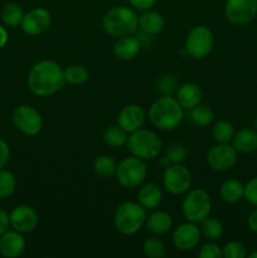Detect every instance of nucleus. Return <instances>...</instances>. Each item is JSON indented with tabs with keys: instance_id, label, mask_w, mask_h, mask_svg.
Masks as SVG:
<instances>
[{
	"instance_id": "f257e3e1",
	"label": "nucleus",
	"mask_w": 257,
	"mask_h": 258,
	"mask_svg": "<svg viewBox=\"0 0 257 258\" xmlns=\"http://www.w3.org/2000/svg\"><path fill=\"white\" fill-rule=\"evenodd\" d=\"M28 87L38 97H48L57 93L66 83L63 70L54 60L35 63L28 75Z\"/></svg>"
},
{
	"instance_id": "f03ea898",
	"label": "nucleus",
	"mask_w": 257,
	"mask_h": 258,
	"mask_svg": "<svg viewBox=\"0 0 257 258\" xmlns=\"http://www.w3.org/2000/svg\"><path fill=\"white\" fill-rule=\"evenodd\" d=\"M184 108L171 96H163L154 101L149 107V120L154 127L161 131H173L180 126Z\"/></svg>"
},
{
	"instance_id": "7ed1b4c3",
	"label": "nucleus",
	"mask_w": 257,
	"mask_h": 258,
	"mask_svg": "<svg viewBox=\"0 0 257 258\" xmlns=\"http://www.w3.org/2000/svg\"><path fill=\"white\" fill-rule=\"evenodd\" d=\"M105 32L113 38L133 35L139 28V17L131 8L113 7L102 20Z\"/></svg>"
},
{
	"instance_id": "20e7f679",
	"label": "nucleus",
	"mask_w": 257,
	"mask_h": 258,
	"mask_svg": "<svg viewBox=\"0 0 257 258\" xmlns=\"http://www.w3.org/2000/svg\"><path fill=\"white\" fill-rule=\"evenodd\" d=\"M146 209L135 202H125L120 204L113 214V226L118 233L133 236L138 233L145 224Z\"/></svg>"
},
{
	"instance_id": "39448f33",
	"label": "nucleus",
	"mask_w": 257,
	"mask_h": 258,
	"mask_svg": "<svg viewBox=\"0 0 257 258\" xmlns=\"http://www.w3.org/2000/svg\"><path fill=\"white\" fill-rule=\"evenodd\" d=\"M126 146L131 155L143 160H153L160 154L163 143L158 134L141 127L130 134Z\"/></svg>"
},
{
	"instance_id": "423d86ee",
	"label": "nucleus",
	"mask_w": 257,
	"mask_h": 258,
	"mask_svg": "<svg viewBox=\"0 0 257 258\" xmlns=\"http://www.w3.org/2000/svg\"><path fill=\"white\" fill-rule=\"evenodd\" d=\"M212 211V199L208 191L197 188L188 190L181 203V212L188 222L201 223L209 216Z\"/></svg>"
},
{
	"instance_id": "0eeeda50",
	"label": "nucleus",
	"mask_w": 257,
	"mask_h": 258,
	"mask_svg": "<svg viewBox=\"0 0 257 258\" xmlns=\"http://www.w3.org/2000/svg\"><path fill=\"white\" fill-rule=\"evenodd\" d=\"M148 175L145 160L131 155L121 161L116 169V179L123 188L134 189L140 186Z\"/></svg>"
},
{
	"instance_id": "6e6552de",
	"label": "nucleus",
	"mask_w": 257,
	"mask_h": 258,
	"mask_svg": "<svg viewBox=\"0 0 257 258\" xmlns=\"http://www.w3.org/2000/svg\"><path fill=\"white\" fill-rule=\"evenodd\" d=\"M193 183L190 170L183 163L170 164L164 169L163 184L166 191L173 196H180L186 193Z\"/></svg>"
},
{
	"instance_id": "1a4fd4ad",
	"label": "nucleus",
	"mask_w": 257,
	"mask_h": 258,
	"mask_svg": "<svg viewBox=\"0 0 257 258\" xmlns=\"http://www.w3.org/2000/svg\"><path fill=\"white\" fill-rule=\"evenodd\" d=\"M213 34L204 25L194 27L185 39V50L194 59H203L213 49Z\"/></svg>"
},
{
	"instance_id": "9d476101",
	"label": "nucleus",
	"mask_w": 257,
	"mask_h": 258,
	"mask_svg": "<svg viewBox=\"0 0 257 258\" xmlns=\"http://www.w3.org/2000/svg\"><path fill=\"white\" fill-rule=\"evenodd\" d=\"M13 123L24 135L35 136L42 130L43 118L33 106L20 105L13 112Z\"/></svg>"
},
{
	"instance_id": "9b49d317",
	"label": "nucleus",
	"mask_w": 257,
	"mask_h": 258,
	"mask_svg": "<svg viewBox=\"0 0 257 258\" xmlns=\"http://www.w3.org/2000/svg\"><path fill=\"white\" fill-rule=\"evenodd\" d=\"M224 13L232 24H249L257 15V0H226Z\"/></svg>"
},
{
	"instance_id": "f8f14e48",
	"label": "nucleus",
	"mask_w": 257,
	"mask_h": 258,
	"mask_svg": "<svg viewBox=\"0 0 257 258\" xmlns=\"http://www.w3.org/2000/svg\"><path fill=\"white\" fill-rule=\"evenodd\" d=\"M238 153L228 144H218L207 153V164L214 171H228L236 165Z\"/></svg>"
},
{
	"instance_id": "ddd939ff",
	"label": "nucleus",
	"mask_w": 257,
	"mask_h": 258,
	"mask_svg": "<svg viewBox=\"0 0 257 258\" xmlns=\"http://www.w3.org/2000/svg\"><path fill=\"white\" fill-rule=\"evenodd\" d=\"M9 221L13 229L24 234L30 233L37 228L39 223V216L34 208L22 204V206L15 207L10 212Z\"/></svg>"
},
{
	"instance_id": "4468645a",
	"label": "nucleus",
	"mask_w": 257,
	"mask_h": 258,
	"mask_svg": "<svg viewBox=\"0 0 257 258\" xmlns=\"http://www.w3.org/2000/svg\"><path fill=\"white\" fill-rule=\"evenodd\" d=\"M201 239V229L193 222L180 224L173 232V244L179 251H191L198 246Z\"/></svg>"
},
{
	"instance_id": "2eb2a0df",
	"label": "nucleus",
	"mask_w": 257,
	"mask_h": 258,
	"mask_svg": "<svg viewBox=\"0 0 257 258\" xmlns=\"http://www.w3.org/2000/svg\"><path fill=\"white\" fill-rule=\"evenodd\" d=\"M52 23V15L44 8H34L22 20V29L28 35H39L49 28Z\"/></svg>"
},
{
	"instance_id": "dca6fc26",
	"label": "nucleus",
	"mask_w": 257,
	"mask_h": 258,
	"mask_svg": "<svg viewBox=\"0 0 257 258\" xmlns=\"http://www.w3.org/2000/svg\"><path fill=\"white\" fill-rule=\"evenodd\" d=\"M24 236L20 232L7 231L4 234L0 236V254L5 258H18L22 256L25 251Z\"/></svg>"
},
{
	"instance_id": "f3484780",
	"label": "nucleus",
	"mask_w": 257,
	"mask_h": 258,
	"mask_svg": "<svg viewBox=\"0 0 257 258\" xmlns=\"http://www.w3.org/2000/svg\"><path fill=\"white\" fill-rule=\"evenodd\" d=\"M145 122V111L139 105H127L118 112L117 125L127 134L143 127Z\"/></svg>"
},
{
	"instance_id": "a211bd4d",
	"label": "nucleus",
	"mask_w": 257,
	"mask_h": 258,
	"mask_svg": "<svg viewBox=\"0 0 257 258\" xmlns=\"http://www.w3.org/2000/svg\"><path fill=\"white\" fill-rule=\"evenodd\" d=\"M232 146L241 154H252L257 151V131L243 127L236 131L232 139Z\"/></svg>"
},
{
	"instance_id": "6ab92c4d",
	"label": "nucleus",
	"mask_w": 257,
	"mask_h": 258,
	"mask_svg": "<svg viewBox=\"0 0 257 258\" xmlns=\"http://www.w3.org/2000/svg\"><path fill=\"white\" fill-rule=\"evenodd\" d=\"M163 201V191L155 183H146L138 191V203L146 211H154Z\"/></svg>"
},
{
	"instance_id": "aec40b11",
	"label": "nucleus",
	"mask_w": 257,
	"mask_h": 258,
	"mask_svg": "<svg viewBox=\"0 0 257 258\" xmlns=\"http://www.w3.org/2000/svg\"><path fill=\"white\" fill-rule=\"evenodd\" d=\"M141 49V42L139 38L127 35L117 38V42L113 45V54L121 60H131L139 54Z\"/></svg>"
},
{
	"instance_id": "412c9836",
	"label": "nucleus",
	"mask_w": 257,
	"mask_h": 258,
	"mask_svg": "<svg viewBox=\"0 0 257 258\" xmlns=\"http://www.w3.org/2000/svg\"><path fill=\"white\" fill-rule=\"evenodd\" d=\"M176 101L185 110H191L202 101V90L197 83H183L176 91Z\"/></svg>"
},
{
	"instance_id": "4be33fe9",
	"label": "nucleus",
	"mask_w": 257,
	"mask_h": 258,
	"mask_svg": "<svg viewBox=\"0 0 257 258\" xmlns=\"http://www.w3.org/2000/svg\"><path fill=\"white\" fill-rule=\"evenodd\" d=\"M145 226L150 233L161 236V234L168 233L173 227V218L168 212L158 211L146 218Z\"/></svg>"
},
{
	"instance_id": "5701e85b",
	"label": "nucleus",
	"mask_w": 257,
	"mask_h": 258,
	"mask_svg": "<svg viewBox=\"0 0 257 258\" xmlns=\"http://www.w3.org/2000/svg\"><path fill=\"white\" fill-rule=\"evenodd\" d=\"M165 25L163 15L155 10H144L139 17V28L148 35H155L163 30Z\"/></svg>"
},
{
	"instance_id": "b1692460",
	"label": "nucleus",
	"mask_w": 257,
	"mask_h": 258,
	"mask_svg": "<svg viewBox=\"0 0 257 258\" xmlns=\"http://www.w3.org/2000/svg\"><path fill=\"white\" fill-rule=\"evenodd\" d=\"M219 196L226 203H238L244 198V185L237 179H227L219 186Z\"/></svg>"
},
{
	"instance_id": "393cba45",
	"label": "nucleus",
	"mask_w": 257,
	"mask_h": 258,
	"mask_svg": "<svg viewBox=\"0 0 257 258\" xmlns=\"http://www.w3.org/2000/svg\"><path fill=\"white\" fill-rule=\"evenodd\" d=\"M199 224H201L199 229H201L202 237H204L208 241H218L223 234V226L217 218H212L208 216Z\"/></svg>"
},
{
	"instance_id": "a878e982",
	"label": "nucleus",
	"mask_w": 257,
	"mask_h": 258,
	"mask_svg": "<svg viewBox=\"0 0 257 258\" xmlns=\"http://www.w3.org/2000/svg\"><path fill=\"white\" fill-rule=\"evenodd\" d=\"M117 169V163L111 155H98L93 160V170L97 175L103 176V178H110L116 174Z\"/></svg>"
},
{
	"instance_id": "bb28decb",
	"label": "nucleus",
	"mask_w": 257,
	"mask_h": 258,
	"mask_svg": "<svg viewBox=\"0 0 257 258\" xmlns=\"http://www.w3.org/2000/svg\"><path fill=\"white\" fill-rule=\"evenodd\" d=\"M24 13L17 3H8L2 9V20L7 27L15 28L22 24Z\"/></svg>"
},
{
	"instance_id": "cd10ccee",
	"label": "nucleus",
	"mask_w": 257,
	"mask_h": 258,
	"mask_svg": "<svg viewBox=\"0 0 257 258\" xmlns=\"http://www.w3.org/2000/svg\"><path fill=\"white\" fill-rule=\"evenodd\" d=\"M66 83L72 86L83 85L88 80V70L82 64H71L63 70Z\"/></svg>"
},
{
	"instance_id": "c85d7f7f",
	"label": "nucleus",
	"mask_w": 257,
	"mask_h": 258,
	"mask_svg": "<svg viewBox=\"0 0 257 258\" xmlns=\"http://www.w3.org/2000/svg\"><path fill=\"white\" fill-rule=\"evenodd\" d=\"M103 141L111 148H121L127 143V133L120 126H110L103 131Z\"/></svg>"
},
{
	"instance_id": "c756f323",
	"label": "nucleus",
	"mask_w": 257,
	"mask_h": 258,
	"mask_svg": "<svg viewBox=\"0 0 257 258\" xmlns=\"http://www.w3.org/2000/svg\"><path fill=\"white\" fill-rule=\"evenodd\" d=\"M234 127L229 121L221 120L213 126L212 128V136L214 141L218 144H228L231 143L234 135Z\"/></svg>"
},
{
	"instance_id": "7c9ffc66",
	"label": "nucleus",
	"mask_w": 257,
	"mask_h": 258,
	"mask_svg": "<svg viewBox=\"0 0 257 258\" xmlns=\"http://www.w3.org/2000/svg\"><path fill=\"white\" fill-rule=\"evenodd\" d=\"M190 117L191 121H193L197 126H199V127H207V126L211 125L212 121H213L214 113L211 107L199 103L198 106L191 108Z\"/></svg>"
},
{
	"instance_id": "2f4dec72",
	"label": "nucleus",
	"mask_w": 257,
	"mask_h": 258,
	"mask_svg": "<svg viewBox=\"0 0 257 258\" xmlns=\"http://www.w3.org/2000/svg\"><path fill=\"white\" fill-rule=\"evenodd\" d=\"M17 188V179L14 174L9 170H0V199L9 198L13 196Z\"/></svg>"
},
{
	"instance_id": "473e14b6",
	"label": "nucleus",
	"mask_w": 257,
	"mask_h": 258,
	"mask_svg": "<svg viewBox=\"0 0 257 258\" xmlns=\"http://www.w3.org/2000/svg\"><path fill=\"white\" fill-rule=\"evenodd\" d=\"M143 252L148 258H163L165 256V244L161 239L151 237L144 242Z\"/></svg>"
},
{
	"instance_id": "72a5a7b5",
	"label": "nucleus",
	"mask_w": 257,
	"mask_h": 258,
	"mask_svg": "<svg viewBox=\"0 0 257 258\" xmlns=\"http://www.w3.org/2000/svg\"><path fill=\"white\" fill-rule=\"evenodd\" d=\"M224 258H244L247 256L246 247L237 241L227 242L222 248Z\"/></svg>"
},
{
	"instance_id": "f704fd0d",
	"label": "nucleus",
	"mask_w": 257,
	"mask_h": 258,
	"mask_svg": "<svg viewBox=\"0 0 257 258\" xmlns=\"http://www.w3.org/2000/svg\"><path fill=\"white\" fill-rule=\"evenodd\" d=\"M188 155V151H186L185 146L181 145V144H171L168 149H166V158L170 161L171 164L176 163H184Z\"/></svg>"
},
{
	"instance_id": "c9c22d12",
	"label": "nucleus",
	"mask_w": 257,
	"mask_h": 258,
	"mask_svg": "<svg viewBox=\"0 0 257 258\" xmlns=\"http://www.w3.org/2000/svg\"><path fill=\"white\" fill-rule=\"evenodd\" d=\"M198 256L201 258H222L223 252L222 248L213 241H209L208 243L203 244L202 248L199 249Z\"/></svg>"
},
{
	"instance_id": "e433bc0d",
	"label": "nucleus",
	"mask_w": 257,
	"mask_h": 258,
	"mask_svg": "<svg viewBox=\"0 0 257 258\" xmlns=\"http://www.w3.org/2000/svg\"><path fill=\"white\" fill-rule=\"evenodd\" d=\"M156 86H158V90L161 93H164V96H171V93L175 91L176 82L170 76H163V77L158 80Z\"/></svg>"
},
{
	"instance_id": "4c0bfd02",
	"label": "nucleus",
	"mask_w": 257,
	"mask_h": 258,
	"mask_svg": "<svg viewBox=\"0 0 257 258\" xmlns=\"http://www.w3.org/2000/svg\"><path fill=\"white\" fill-rule=\"evenodd\" d=\"M244 199L254 208L257 207V176L252 178L244 185Z\"/></svg>"
},
{
	"instance_id": "58836bf2",
	"label": "nucleus",
	"mask_w": 257,
	"mask_h": 258,
	"mask_svg": "<svg viewBox=\"0 0 257 258\" xmlns=\"http://www.w3.org/2000/svg\"><path fill=\"white\" fill-rule=\"evenodd\" d=\"M10 159V148L5 140L0 138V170L7 166Z\"/></svg>"
},
{
	"instance_id": "ea45409f",
	"label": "nucleus",
	"mask_w": 257,
	"mask_h": 258,
	"mask_svg": "<svg viewBox=\"0 0 257 258\" xmlns=\"http://www.w3.org/2000/svg\"><path fill=\"white\" fill-rule=\"evenodd\" d=\"M128 3L131 4V7H134L138 10H149L154 7V4L156 3V0H128Z\"/></svg>"
},
{
	"instance_id": "a19ab883",
	"label": "nucleus",
	"mask_w": 257,
	"mask_h": 258,
	"mask_svg": "<svg viewBox=\"0 0 257 258\" xmlns=\"http://www.w3.org/2000/svg\"><path fill=\"white\" fill-rule=\"evenodd\" d=\"M10 227V221H9V214L4 211V209L0 208V236L4 234L8 231V228Z\"/></svg>"
},
{
	"instance_id": "79ce46f5",
	"label": "nucleus",
	"mask_w": 257,
	"mask_h": 258,
	"mask_svg": "<svg viewBox=\"0 0 257 258\" xmlns=\"http://www.w3.org/2000/svg\"><path fill=\"white\" fill-rule=\"evenodd\" d=\"M247 224H248V228L251 229L253 233H257V207L256 209L249 213L248 218H247Z\"/></svg>"
},
{
	"instance_id": "37998d69",
	"label": "nucleus",
	"mask_w": 257,
	"mask_h": 258,
	"mask_svg": "<svg viewBox=\"0 0 257 258\" xmlns=\"http://www.w3.org/2000/svg\"><path fill=\"white\" fill-rule=\"evenodd\" d=\"M8 39H9V37H8L7 29L3 25H0V49H3L7 45Z\"/></svg>"
},
{
	"instance_id": "c03bdc74",
	"label": "nucleus",
	"mask_w": 257,
	"mask_h": 258,
	"mask_svg": "<svg viewBox=\"0 0 257 258\" xmlns=\"http://www.w3.org/2000/svg\"><path fill=\"white\" fill-rule=\"evenodd\" d=\"M249 258H257V251L252 252V253L249 254Z\"/></svg>"
},
{
	"instance_id": "a18cd8bd",
	"label": "nucleus",
	"mask_w": 257,
	"mask_h": 258,
	"mask_svg": "<svg viewBox=\"0 0 257 258\" xmlns=\"http://www.w3.org/2000/svg\"><path fill=\"white\" fill-rule=\"evenodd\" d=\"M254 130L257 131V116H256V118H254Z\"/></svg>"
}]
</instances>
